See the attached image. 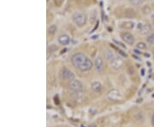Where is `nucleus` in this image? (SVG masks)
<instances>
[{"label": "nucleus", "instance_id": "f257e3e1", "mask_svg": "<svg viewBox=\"0 0 154 127\" xmlns=\"http://www.w3.org/2000/svg\"><path fill=\"white\" fill-rule=\"evenodd\" d=\"M71 62L74 67L78 68L81 72H87L93 66L92 61L83 53H75L71 57Z\"/></svg>", "mask_w": 154, "mask_h": 127}, {"label": "nucleus", "instance_id": "f03ea898", "mask_svg": "<svg viewBox=\"0 0 154 127\" xmlns=\"http://www.w3.org/2000/svg\"><path fill=\"white\" fill-rule=\"evenodd\" d=\"M72 20L80 28L83 27L85 25L86 21L85 15L80 13V12H74V14L72 15Z\"/></svg>", "mask_w": 154, "mask_h": 127}, {"label": "nucleus", "instance_id": "7ed1b4c3", "mask_svg": "<svg viewBox=\"0 0 154 127\" xmlns=\"http://www.w3.org/2000/svg\"><path fill=\"white\" fill-rule=\"evenodd\" d=\"M107 97L109 100L113 101V102H117V101H121L122 99V95L120 92L118 90H110L107 93Z\"/></svg>", "mask_w": 154, "mask_h": 127}, {"label": "nucleus", "instance_id": "20e7f679", "mask_svg": "<svg viewBox=\"0 0 154 127\" xmlns=\"http://www.w3.org/2000/svg\"><path fill=\"white\" fill-rule=\"evenodd\" d=\"M69 88L72 92L82 91L83 90V84L79 79H73L69 83Z\"/></svg>", "mask_w": 154, "mask_h": 127}, {"label": "nucleus", "instance_id": "39448f33", "mask_svg": "<svg viewBox=\"0 0 154 127\" xmlns=\"http://www.w3.org/2000/svg\"><path fill=\"white\" fill-rule=\"evenodd\" d=\"M110 66H111L114 70L118 71V70H120V69L122 67L123 64H124V61H123V60H122L121 57H116V56L114 59L110 62Z\"/></svg>", "mask_w": 154, "mask_h": 127}, {"label": "nucleus", "instance_id": "423d86ee", "mask_svg": "<svg viewBox=\"0 0 154 127\" xmlns=\"http://www.w3.org/2000/svg\"><path fill=\"white\" fill-rule=\"evenodd\" d=\"M60 75H61V78L64 80H70L71 81V80L74 79V72L70 71L68 68H66V67H63V69L61 70Z\"/></svg>", "mask_w": 154, "mask_h": 127}, {"label": "nucleus", "instance_id": "0eeeda50", "mask_svg": "<svg viewBox=\"0 0 154 127\" xmlns=\"http://www.w3.org/2000/svg\"><path fill=\"white\" fill-rule=\"evenodd\" d=\"M121 38L122 39L127 43L128 44H129V45H133V44H134V37L132 35L131 33H121Z\"/></svg>", "mask_w": 154, "mask_h": 127}, {"label": "nucleus", "instance_id": "6e6552de", "mask_svg": "<svg viewBox=\"0 0 154 127\" xmlns=\"http://www.w3.org/2000/svg\"><path fill=\"white\" fill-rule=\"evenodd\" d=\"M72 97L76 102L77 103H81L85 100V92L82 91H76V92H72Z\"/></svg>", "mask_w": 154, "mask_h": 127}, {"label": "nucleus", "instance_id": "1a4fd4ad", "mask_svg": "<svg viewBox=\"0 0 154 127\" xmlns=\"http://www.w3.org/2000/svg\"><path fill=\"white\" fill-rule=\"evenodd\" d=\"M94 66L96 67V70H97L98 72H102L103 69H104V62H103V59L98 56L95 59V61H94Z\"/></svg>", "mask_w": 154, "mask_h": 127}, {"label": "nucleus", "instance_id": "9d476101", "mask_svg": "<svg viewBox=\"0 0 154 127\" xmlns=\"http://www.w3.org/2000/svg\"><path fill=\"white\" fill-rule=\"evenodd\" d=\"M58 42L62 45H67L70 43V38L67 34H62L58 37Z\"/></svg>", "mask_w": 154, "mask_h": 127}, {"label": "nucleus", "instance_id": "9b49d317", "mask_svg": "<svg viewBox=\"0 0 154 127\" xmlns=\"http://www.w3.org/2000/svg\"><path fill=\"white\" fill-rule=\"evenodd\" d=\"M91 88L92 90V91H94L95 93H100L102 91L103 87L102 84L99 83V82L95 81V82H93V83L92 84Z\"/></svg>", "mask_w": 154, "mask_h": 127}, {"label": "nucleus", "instance_id": "f8f14e48", "mask_svg": "<svg viewBox=\"0 0 154 127\" xmlns=\"http://www.w3.org/2000/svg\"><path fill=\"white\" fill-rule=\"evenodd\" d=\"M152 31V28H151V26L149 24H143L142 28H140V33L141 35H148L149 33H151Z\"/></svg>", "mask_w": 154, "mask_h": 127}, {"label": "nucleus", "instance_id": "ddd939ff", "mask_svg": "<svg viewBox=\"0 0 154 127\" xmlns=\"http://www.w3.org/2000/svg\"><path fill=\"white\" fill-rule=\"evenodd\" d=\"M134 22H130V21H128V22H123L121 24V28H123V29H127V30H131L133 28H134Z\"/></svg>", "mask_w": 154, "mask_h": 127}, {"label": "nucleus", "instance_id": "4468645a", "mask_svg": "<svg viewBox=\"0 0 154 127\" xmlns=\"http://www.w3.org/2000/svg\"><path fill=\"white\" fill-rule=\"evenodd\" d=\"M115 55L112 53V51H110V50H107V52H106V54H105V58H106V60L109 61V62H110V61H112L113 59H114Z\"/></svg>", "mask_w": 154, "mask_h": 127}, {"label": "nucleus", "instance_id": "2eb2a0df", "mask_svg": "<svg viewBox=\"0 0 154 127\" xmlns=\"http://www.w3.org/2000/svg\"><path fill=\"white\" fill-rule=\"evenodd\" d=\"M57 26L56 25H51L48 28V33L49 34H51V35H53V34H55L56 32H57Z\"/></svg>", "mask_w": 154, "mask_h": 127}, {"label": "nucleus", "instance_id": "dca6fc26", "mask_svg": "<svg viewBox=\"0 0 154 127\" xmlns=\"http://www.w3.org/2000/svg\"><path fill=\"white\" fill-rule=\"evenodd\" d=\"M129 2H130V4H133V5L138 6L142 4L143 3L145 2V0H129Z\"/></svg>", "mask_w": 154, "mask_h": 127}, {"label": "nucleus", "instance_id": "f3484780", "mask_svg": "<svg viewBox=\"0 0 154 127\" xmlns=\"http://www.w3.org/2000/svg\"><path fill=\"white\" fill-rule=\"evenodd\" d=\"M136 48L138 50H146L147 48V46H146V44H145V43H143V42H139L136 44Z\"/></svg>", "mask_w": 154, "mask_h": 127}, {"label": "nucleus", "instance_id": "a211bd4d", "mask_svg": "<svg viewBox=\"0 0 154 127\" xmlns=\"http://www.w3.org/2000/svg\"><path fill=\"white\" fill-rule=\"evenodd\" d=\"M146 41L149 44H154V33H151L147 37Z\"/></svg>", "mask_w": 154, "mask_h": 127}, {"label": "nucleus", "instance_id": "6ab92c4d", "mask_svg": "<svg viewBox=\"0 0 154 127\" xmlns=\"http://www.w3.org/2000/svg\"><path fill=\"white\" fill-rule=\"evenodd\" d=\"M134 72V68H133V66H128V72L129 73V74H133Z\"/></svg>", "mask_w": 154, "mask_h": 127}, {"label": "nucleus", "instance_id": "aec40b11", "mask_svg": "<svg viewBox=\"0 0 154 127\" xmlns=\"http://www.w3.org/2000/svg\"><path fill=\"white\" fill-rule=\"evenodd\" d=\"M115 42H116V44H119V45H121L122 47H123V48H125V49H126V46H125V45H124V44H122V43H120V42H117V41H116V40H115Z\"/></svg>", "mask_w": 154, "mask_h": 127}, {"label": "nucleus", "instance_id": "412c9836", "mask_svg": "<svg viewBox=\"0 0 154 127\" xmlns=\"http://www.w3.org/2000/svg\"><path fill=\"white\" fill-rule=\"evenodd\" d=\"M142 26H143L142 23H139V24H138V26H137V28H138L139 30H140V28H142Z\"/></svg>", "mask_w": 154, "mask_h": 127}, {"label": "nucleus", "instance_id": "4be33fe9", "mask_svg": "<svg viewBox=\"0 0 154 127\" xmlns=\"http://www.w3.org/2000/svg\"><path fill=\"white\" fill-rule=\"evenodd\" d=\"M152 125L154 126V114H152Z\"/></svg>", "mask_w": 154, "mask_h": 127}, {"label": "nucleus", "instance_id": "5701e85b", "mask_svg": "<svg viewBox=\"0 0 154 127\" xmlns=\"http://www.w3.org/2000/svg\"><path fill=\"white\" fill-rule=\"evenodd\" d=\"M134 52L135 54H138V55H140V50H134Z\"/></svg>", "mask_w": 154, "mask_h": 127}, {"label": "nucleus", "instance_id": "b1692460", "mask_svg": "<svg viewBox=\"0 0 154 127\" xmlns=\"http://www.w3.org/2000/svg\"><path fill=\"white\" fill-rule=\"evenodd\" d=\"M88 127H97V126H96L95 124H92V125H90Z\"/></svg>", "mask_w": 154, "mask_h": 127}, {"label": "nucleus", "instance_id": "393cba45", "mask_svg": "<svg viewBox=\"0 0 154 127\" xmlns=\"http://www.w3.org/2000/svg\"><path fill=\"white\" fill-rule=\"evenodd\" d=\"M141 75H144V70H141Z\"/></svg>", "mask_w": 154, "mask_h": 127}, {"label": "nucleus", "instance_id": "a878e982", "mask_svg": "<svg viewBox=\"0 0 154 127\" xmlns=\"http://www.w3.org/2000/svg\"><path fill=\"white\" fill-rule=\"evenodd\" d=\"M152 53H153V55H154V47H153V49H152Z\"/></svg>", "mask_w": 154, "mask_h": 127}, {"label": "nucleus", "instance_id": "bb28decb", "mask_svg": "<svg viewBox=\"0 0 154 127\" xmlns=\"http://www.w3.org/2000/svg\"><path fill=\"white\" fill-rule=\"evenodd\" d=\"M81 127H85V126H81Z\"/></svg>", "mask_w": 154, "mask_h": 127}]
</instances>
